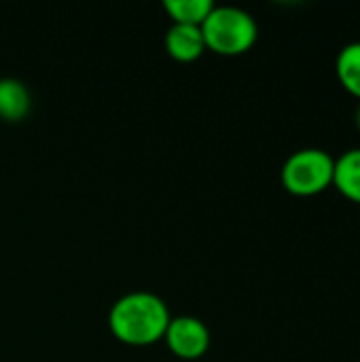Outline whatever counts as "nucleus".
<instances>
[{
  "instance_id": "nucleus-6",
  "label": "nucleus",
  "mask_w": 360,
  "mask_h": 362,
  "mask_svg": "<svg viewBox=\"0 0 360 362\" xmlns=\"http://www.w3.org/2000/svg\"><path fill=\"white\" fill-rule=\"evenodd\" d=\"M333 187L350 202L360 204V148L346 151L335 159Z\"/></svg>"
},
{
  "instance_id": "nucleus-3",
  "label": "nucleus",
  "mask_w": 360,
  "mask_h": 362,
  "mask_svg": "<svg viewBox=\"0 0 360 362\" xmlns=\"http://www.w3.org/2000/svg\"><path fill=\"white\" fill-rule=\"evenodd\" d=\"M335 159L323 148H301L282 165V185L293 195L310 197L333 185Z\"/></svg>"
},
{
  "instance_id": "nucleus-5",
  "label": "nucleus",
  "mask_w": 360,
  "mask_h": 362,
  "mask_svg": "<svg viewBox=\"0 0 360 362\" xmlns=\"http://www.w3.org/2000/svg\"><path fill=\"white\" fill-rule=\"evenodd\" d=\"M166 45H168V51L176 59H182V62L195 59L206 47L199 25H195V23H178V21L168 30Z\"/></svg>"
},
{
  "instance_id": "nucleus-9",
  "label": "nucleus",
  "mask_w": 360,
  "mask_h": 362,
  "mask_svg": "<svg viewBox=\"0 0 360 362\" xmlns=\"http://www.w3.org/2000/svg\"><path fill=\"white\" fill-rule=\"evenodd\" d=\"M166 8L178 23H195L199 25L208 13L212 11L210 0H166Z\"/></svg>"
},
{
  "instance_id": "nucleus-4",
  "label": "nucleus",
  "mask_w": 360,
  "mask_h": 362,
  "mask_svg": "<svg viewBox=\"0 0 360 362\" xmlns=\"http://www.w3.org/2000/svg\"><path fill=\"white\" fill-rule=\"evenodd\" d=\"M166 337L170 348L185 358L199 356L210 344V333L206 325L193 316H178L170 320L166 329Z\"/></svg>"
},
{
  "instance_id": "nucleus-8",
  "label": "nucleus",
  "mask_w": 360,
  "mask_h": 362,
  "mask_svg": "<svg viewBox=\"0 0 360 362\" xmlns=\"http://www.w3.org/2000/svg\"><path fill=\"white\" fill-rule=\"evenodd\" d=\"M335 70L344 89L360 98V42H350L339 51Z\"/></svg>"
},
{
  "instance_id": "nucleus-2",
  "label": "nucleus",
  "mask_w": 360,
  "mask_h": 362,
  "mask_svg": "<svg viewBox=\"0 0 360 362\" xmlns=\"http://www.w3.org/2000/svg\"><path fill=\"white\" fill-rule=\"evenodd\" d=\"M199 28L204 42L227 55L248 51L257 40V23L240 6H212Z\"/></svg>"
},
{
  "instance_id": "nucleus-7",
  "label": "nucleus",
  "mask_w": 360,
  "mask_h": 362,
  "mask_svg": "<svg viewBox=\"0 0 360 362\" xmlns=\"http://www.w3.org/2000/svg\"><path fill=\"white\" fill-rule=\"evenodd\" d=\"M30 108V93L17 78H0V115L4 119H21Z\"/></svg>"
},
{
  "instance_id": "nucleus-1",
  "label": "nucleus",
  "mask_w": 360,
  "mask_h": 362,
  "mask_svg": "<svg viewBox=\"0 0 360 362\" xmlns=\"http://www.w3.org/2000/svg\"><path fill=\"white\" fill-rule=\"evenodd\" d=\"M170 322L166 303L153 293H129L110 310V327L115 335L127 344H151L159 339Z\"/></svg>"
},
{
  "instance_id": "nucleus-10",
  "label": "nucleus",
  "mask_w": 360,
  "mask_h": 362,
  "mask_svg": "<svg viewBox=\"0 0 360 362\" xmlns=\"http://www.w3.org/2000/svg\"><path fill=\"white\" fill-rule=\"evenodd\" d=\"M356 125H359V129H360V106H359V112H356Z\"/></svg>"
}]
</instances>
